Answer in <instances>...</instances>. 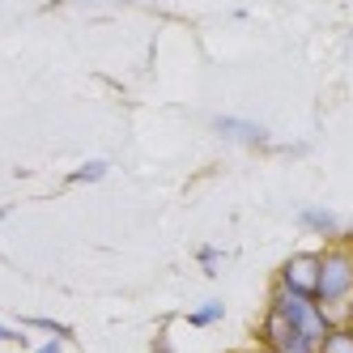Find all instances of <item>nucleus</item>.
Instances as JSON below:
<instances>
[{
  "label": "nucleus",
  "instance_id": "12",
  "mask_svg": "<svg viewBox=\"0 0 353 353\" xmlns=\"http://www.w3.org/2000/svg\"><path fill=\"white\" fill-rule=\"evenodd\" d=\"M0 341H5V345H26L21 327H9V323H0Z\"/></svg>",
  "mask_w": 353,
  "mask_h": 353
},
{
  "label": "nucleus",
  "instance_id": "9",
  "mask_svg": "<svg viewBox=\"0 0 353 353\" xmlns=\"http://www.w3.org/2000/svg\"><path fill=\"white\" fill-rule=\"evenodd\" d=\"M21 327H39V332H47V336H72V327L68 323H60V319H47V315H21Z\"/></svg>",
  "mask_w": 353,
  "mask_h": 353
},
{
  "label": "nucleus",
  "instance_id": "7",
  "mask_svg": "<svg viewBox=\"0 0 353 353\" xmlns=\"http://www.w3.org/2000/svg\"><path fill=\"white\" fill-rule=\"evenodd\" d=\"M319 353H353V319L327 327L323 341H319Z\"/></svg>",
  "mask_w": 353,
  "mask_h": 353
},
{
  "label": "nucleus",
  "instance_id": "15",
  "mask_svg": "<svg viewBox=\"0 0 353 353\" xmlns=\"http://www.w3.org/2000/svg\"><path fill=\"white\" fill-rule=\"evenodd\" d=\"M5 217H9V209H0V221H5Z\"/></svg>",
  "mask_w": 353,
  "mask_h": 353
},
{
  "label": "nucleus",
  "instance_id": "10",
  "mask_svg": "<svg viewBox=\"0 0 353 353\" xmlns=\"http://www.w3.org/2000/svg\"><path fill=\"white\" fill-rule=\"evenodd\" d=\"M221 315H225V307L213 298V302H205V307H196V311L188 315V323H192V327H209V323H217Z\"/></svg>",
  "mask_w": 353,
  "mask_h": 353
},
{
  "label": "nucleus",
  "instance_id": "3",
  "mask_svg": "<svg viewBox=\"0 0 353 353\" xmlns=\"http://www.w3.org/2000/svg\"><path fill=\"white\" fill-rule=\"evenodd\" d=\"M256 341H260L264 353H319V341H315V336L298 332V327H294L290 319H281L272 307H268V311L260 315V323H256Z\"/></svg>",
  "mask_w": 353,
  "mask_h": 353
},
{
  "label": "nucleus",
  "instance_id": "11",
  "mask_svg": "<svg viewBox=\"0 0 353 353\" xmlns=\"http://www.w3.org/2000/svg\"><path fill=\"white\" fill-rule=\"evenodd\" d=\"M196 260H200V268L213 276V272H217V260H221V251H217V247H200V251H196Z\"/></svg>",
  "mask_w": 353,
  "mask_h": 353
},
{
  "label": "nucleus",
  "instance_id": "5",
  "mask_svg": "<svg viewBox=\"0 0 353 353\" xmlns=\"http://www.w3.org/2000/svg\"><path fill=\"white\" fill-rule=\"evenodd\" d=\"M213 132L225 137V141L251 145V149H264L268 145V128H264V123H251V119H239V115H217L213 119Z\"/></svg>",
  "mask_w": 353,
  "mask_h": 353
},
{
  "label": "nucleus",
  "instance_id": "13",
  "mask_svg": "<svg viewBox=\"0 0 353 353\" xmlns=\"http://www.w3.org/2000/svg\"><path fill=\"white\" fill-rule=\"evenodd\" d=\"M34 353H64V336H52V341H43Z\"/></svg>",
  "mask_w": 353,
  "mask_h": 353
},
{
  "label": "nucleus",
  "instance_id": "4",
  "mask_svg": "<svg viewBox=\"0 0 353 353\" xmlns=\"http://www.w3.org/2000/svg\"><path fill=\"white\" fill-rule=\"evenodd\" d=\"M319 272H323V251H294L276 268V290H290L302 298L319 294Z\"/></svg>",
  "mask_w": 353,
  "mask_h": 353
},
{
  "label": "nucleus",
  "instance_id": "8",
  "mask_svg": "<svg viewBox=\"0 0 353 353\" xmlns=\"http://www.w3.org/2000/svg\"><path fill=\"white\" fill-rule=\"evenodd\" d=\"M107 174H111V162H107V158H94V162L72 166L68 183H98V179H107Z\"/></svg>",
  "mask_w": 353,
  "mask_h": 353
},
{
  "label": "nucleus",
  "instance_id": "6",
  "mask_svg": "<svg viewBox=\"0 0 353 353\" xmlns=\"http://www.w3.org/2000/svg\"><path fill=\"white\" fill-rule=\"evenodd\" d=\"M298 221L307 225L311 234L327 239V243H336V239L345 234V225H341V217H336L332 209H315V205H311V209H302V213H298Z\"/></svg>",
  "mask_w": 353,
  "mask_h": 353
},
{
  "label": "nucleus",
  "instance_id": "16",
  "mask_svg": "<svg viewBox=\"0 0 353 353\" xmlns=\"http://www.w3.org/2000/svg\"><path fill=\"white\" fill-rule=\"evenodd\" d=\"M256 353H264V349H256Z\"/></svg>",
  "mask_w": 353,
  "mask_h": 353
},
{
  "label": "nucleus",
  "instance_id": "14",
  "mask_svg": "<svg viewBox=\"0 0 353 353\" xmlns=\"http://www.w3.org/2000/svg\"><path fill=\"white\" fill-rule=\"evenodd\" d=\"M60 5H81V0H60Z\"/></svg>",
  "mask_w": 353,
  "mask_h": 353
},
{
  "label": "nucleus",
  "instance_id": "2",
  "mask_svg": "<svg viewBox=\"0 0 353 353\" xmlns=\"http://www.w3.org/2000/svg\"><path fill=\"white\" fill-rule=\"evenodd\" d=\"M268 307H272L276 315H281V319H290V323L298 327V332H307V336H315V341H323V332L336 323V319H332V311H327L319 298H302V294L276 290V285H272Z\"/></svg>",
  "mask_w": 353,
  "mask_h": 353
},
{
  "label": "nucleus",
  "instance_id": "1",
  "mask_svg": "<svg viewBox=\"0 0 353 353\" xmlns=\"http://www.w3.org/2000/svg\"><path fill=\"white\" fill-rule=\"evenodd\" d=\"M327 311L353 307V243H327L323 247V272H319V294Z\"/></svg>",
  "mask_w": 353,
  "mask_h": 353
}]
</instances>
